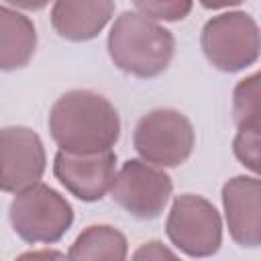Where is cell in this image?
Wrapping results in <instances>:
<instances>
[{
  "mask_svg": "<svg viewBox=\"0 0 261 261\" xmlns=\"http://www.w3.org/2000/svg\"><path fill=\"white\" fill-rule=\"evenodd\" d=\"M49 130L59 151L73 155L104 153L120 137V118L102 94L69 90L51 106Z\"/></svg>",
  "mask_w": 261,
  "mask_h": 261,
  "instance_id": "6da1fadb",
  "label": "cell"
},
{
  "mask_svg": "<svg viewBox=\"0 0 261 261\" xmlns=\"http://www.w3.org/2000/svg\"><path fill=\"white\" fill-rule=\"evenodd\" d=\"M175 51L171 31L159 22L124 10L108 33V55L118 69L137 77H155L167 69Z\"/></svg>",
  "mask_w": 261,
  "mask_h": 261,
  "instance_id": "7a4b0ae2",
  "label": "cell"
},
{
  "mask_svg": "<svg viewBox=\"0 0 261 261\" xmlns=\"http://www.w3.org/2000/svg\"><path fill=\"white\" fill-rule=\"evenodd\" d=\"M200 45L216 69L241 71L259 59V27L243 10L220 12L204 24Z\"/></svg>",
  "mask_w": 261,
  "mask_h": 261,
  "instance_id": "3957f363",
  "label": "cell"
},
{
  "mask_svg": "<svg viewBox=\"0 0 261 261\" xmlns=\"http://www.w3.org/2000/svg\"><path fill=\"white\" fill-rule=\"evenodd\" d=\"M196 135L186 114L173 108H155L143 114L133 133L135 151L157 167H177L194 151Z\"/></svg>",
  "mask_w": 261,
  "mask_h": 261,
  "instance_id": "277c9868",
  "label": "cell"
},
{
  "mask_svg": "<svg viewBox=\"0 0 261 261\" xmlns=\"http://www.w3.org/2000/svg\"><path fill=\"white\" fill-rule=\"evenodd\" d=\"M8 216L24 243H55L69 230L73 208L57 190L37 184L14 196Z\"/></svg>",
  "mask_w": 261,
  "mask_h": 261,
  "instance_id": "5b68a950",
  "label": "cell"
},
{
  "mask_svg": "<svg viewBox=\"0 0 261 261\" xmlns=\"http://www.w3.org/2000/svg\"><path fill=\"white\" fill-rule=\"evenodd\" d=\"M165 230L169 241L190 257H210L222 245L218 210L196 194H181L173 200Z\"/></svg>",
  "mask_w": 261,
  "mask_h": 261,
  "instance_id": "8992f818",
  "label": "cell"
},
{
  "mask_svg": "<svg viewBox=\"0 0 261 261\" xmlns=\"http://www.w3.org/2000/svg\"><path fill=\"white\" fill-rule=\"evenodd\" d=\"M173 184L171 177L139 159H128L110 186L112 200L135 218L149 220L163 212Z\"/></svg>",
  "mask_w": 261,
  "mask_h": 261,
  "instance_id": "52a82bcc",
  "label": "cell"
},
{
  "mask_svg": "<svg viewBox=\"0 0 261 261\" xmlns=\"http://www.w3.org/2000/svg\"><path fill=\"white\" fill-rule=\"evenodd\" d=\"M45 147L29 126L0 128V190L20 194L39 184L45 173Z\"/></svg>",
  "mask_w": 261,
  "mask_h": 261,
  "instance_id": "ba28073f",
  "label": "cell"
},
{
  "mask_svg": "<svg viewBox=\"0 0 261 261\" xmlns=\"http://www.w3.org/2000/svg\"><path fill=\"white\" fill-rule=\"evenodd\" d=\"M116 155L114 151L92 153V155H73L57 151L53 173L61 186L82 202L100 200L114 181Z\"/></svg>",
  "mask_w": 261,
  "mask_h": 261,
  "instance_id": "9c48e42d",
  "label": "cell"
},
{
  "mask_svg": "<svg viewBox=\"0 0 261 261\" xmlns=\"http://www.w3.org/2000/svg\"><path fill=\"white\" fill-rule=\"evenodd\" d=\"M261 186L255 175H237L222 186V206L228 232L241 247H257L261 220H259Z\"/></svg>",
  "mask_w": 261,
  "mask_h": 261,
  "instance_id": "30bf717a",
  "label": "cell"
},
{
  "mask_svg": "<svg viewBox=\"0 0 261 261\" xmlns=\"http://www.w3.org/2000/svg\"><path fill=\"white\" fill-rule=\"evenodd\" d=\"M114 12L112 2H77L57 0L51 6V24L55 33L67 41H90L106 27Z\"/></svg>",
  "mask_w": 261,
  "mask_h": 261,
  "instance_id": "8fae6325",
  "label": "cell"
},
{
  "mask_svg": "<svg viewBox=\"0 0 261 261\" xmlns=\"http://www.w3.org/2000/svg\"><path fill=\"white\" fill-rule=\"evenodd\" d=\"M37 49V29L33 20L0 4V71H14L24 67Z\"/></svg>",
  "mask_w": 261,
  "mask_h": 261,
  "instance_id": "7c38bea8",
  "label": "cell"
},
{
  "mask_svg": "<svg viewBox=\"0 0 261 261\" xmlns=\"http://www.w3.org/2000/svg\"><path fill=\"white\" fill-rule=\"evenodd\" d=\"M126 237L108 224L84 228L69 247L67 261H126Z\"/></svg>",
  "mask_w": 261,
  "mask_h": 261,
  "instance_id": "4fadbf2b",
  "label": "cell"
},
{
  "mask_svg": "<svg viewBox=\"0 0 261 261\" xmlns=\"http://www.w3.org/2000/svg\"><path fill=\"white\" fill-rule=\"evenodd\" d=\"M259 73L241 80L232 92V118L239 130H259Z\"/></svg>",
  "mask_w": 261,
  "mask_h": 261,
  "instance_id": "5bb4252c",
  "label": "cell"
},
{
  "mask_svg": "<svg viewBox=\"0 0 261 261\" xmlns=\"http://www.w3.org/2000/svg\"><path fill=\"white\" fill-rule=\"evenodd\" d=\"M135 12L151 20H181L190 14L192 2H135Z\"/></svg>",
  "mask_w": 261,
  "mask_h": 261,
  "instance_id": "9a60e30c",
  "label": "cell"
},
{
  "mask_svg": "<svg viewBox=\"0 0 261 261\" xmlns=\"http://www.w3.org/2000/svg\"><path fill=\"white\" fill-rule=\"evenodd\" d=\"M237 159L253 173L259 171V130H239L232 143Z\"/></svg>",
  "mask_w": 261,
  "mask_h": 261,
  "instance_id": "2e32d148",
  "label": "cell"
},
{
  "mask_svg": "<svg viewBox=\"0 0 261 261\" xmlns=\"http://www.w3.org/2000/svg\"><path fill=\"white\" fill-rule=\"evenodd\" d=\"M130 261H181L169 247H165L159 241H149L137 247Z\"/></svg>",
  "mask_w": 261,
  "mask_h": 261,
  "instance_id": "e0dca14e",
  "label": "cell"
},
{
  "mask_svg": "<svg viewBox=\"0 0 261 261\" xmlns=\"http://www.w3.org/2000/svg\"><path fill=\"white\" fill-rule=\"evenodd\" d=\"M14 261H67V257L55 249H41V251H27L18 255Z\"/></svg>",
  "mask_w": 261,
  "mask_h": 261,
  "instance_id": "ac0fdd59",
  "label": "cell"
}]
</instances>
